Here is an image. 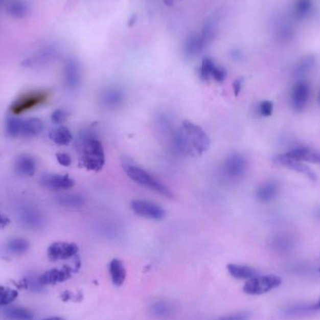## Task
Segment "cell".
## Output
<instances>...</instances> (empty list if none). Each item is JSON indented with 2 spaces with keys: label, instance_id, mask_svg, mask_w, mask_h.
<instances>
[{
  "label": "cell",
  "instance_id": "obj_1",
  "mask_svg": "<svg viewBox=\"0 0 320 320\" xmlns=\"http://www.w3.org/2000/svg\"><path fill=\"white\" fill-rule=\"evenodd\" d=\"M174 146L182 153L202 155L210 148L211 140L203 128L191 121L182 122L173 137Z\"/></svg>",
  "mask_w": 320,
  "mask_h": 320
},
{
  "label": "cell",
  "instance_id": "obj_2",
  "mask_svg": "<svg viewBox=\"0 0 320 320\" xmlns=\"http://www.w3.org/2000/svg\"><path fill=\"white\" fill-rule=\"evenodd\" d=\"M78 148L81 152L83 165L89 171H100L105 164V154L102 144L94 134L83 132L78 140Z\"/></svg>",
  "mask_w": 320,
  "mask_h": 320
},
{
  "label": "cell",
  "instance_id": "obj_3",
  "mask_svg": "<svg viewBox=\"0 0 320 320\" xmlns=\"http://www.w3.org/2000/svg\"><path fill=\"white\" fill-rule=\"evenodd\" d=\"M124 170L127 176L140 186L148 188L151 191H155L167 198L173 197V194L169 188H166L162 182L156 180L155 177L151 175L148 171H144V169L127 162L124 164Z\"/></svg>",
  "mask_w": 320,
  "mask_h": 320
},
{
  "label": "cell",
  "instance_id": "obj_4",
  "mask_svg": "<svg viewBox=\"0 0 320 320\" xmlns=\"http://www.w3.org/2000/svg\"><path fill=\"white\" fill-rule=\"evenodd\" d=\"M281 283V278L276 275L256 276L245 283L243 292L252 296L262 295L279 287Z\"/></svg>",
  "mask_w": 320,
  "mask_h": 320
},
{
  "label": "cell",
  "instance_id": "obj_5",
  "mask_svg": "<svg viewBox=\"0 0 320 320\" xmlns=\"http://www.w3.org/2000/svg\"><path fill=\"white\" fill-rule=\"evenodd\" d=\"M49 99V94L45 91H32L24 94L17 99L11 105V111L12 115L18 116L35 107L45 103Z\"/></svg>",
  "mask_w": 320,
  "mask_h": 320
},
{
  "label": "cell",
  "instance_id": "obj_6",
  "mask_svg": "<svg viewBox=\"0 0 320 320\" xmlns=\"http://www.w3.org/2000/svg\"><path fill=\"white\" fill-rule=\"evenodd\" d=\"M131 209L136 215L149 219L160 220L164 218L166 212L160 205L144 199H134L131 202Z\"/></svg>",
  "mask_w": 320,
  "mask_h": 320
},
{
  "label": "cell",
  "instance_id": "obj_7",
  "mask_svg": "<svg viewBox=\"0 0 320 320\" xmlns=\"http://www.w3.org/2000/svg\"><path fill=\"white\" fill-rule=\"evenodd\" d=\"M223 172L231 179L243 176L247 169V161L241 154L233 153L226 157L223 163Z\"/></svg>",
  "mask_w": 320,
  "mask_h": 320
},
{
  "label": "cell",
  "instance_id": "obj_8",
  "mask_svg": "<svg viewBox=\"0 0 320 320\" xmlns=\"http://www.w3.org/2000/svg\"><path fill=\"white\" fill-rule=\"evenodd\" d=\"M79 247L77 244L65 242H56L52 243L47 250L48 258L51 261L67 260L77 254Z\"/></svg>",
  "mask_w": 320,
  "mask_h": 320
},
{
  "label": "cell",
  "instance_id": "obj_9",
  "mask_svg": "<svg viewBox=\"0 0 320 320\" xmlns=\"http://www.w3.org/2000/svg\"><path fill=\"white\" fill-rule=\"evenodd\" d=\"M310 86L308 83L300 81L294 85L291 92V105L297 111L304 110L309 100Z\"/></svg>",
  "mask_w": 320,
  "mask_h": 320
},
{
  "label": "cell",
  "instance_id": "obj_10",
  "mask_svg": "<svg viewBox=\"0 0 320 320\" xmlns=\"http://www.w3.org/2000/svg\"><path fill=\"white\" fill-rule=\"evenodd\" d=\"M40 184L52 190H64L72 188L74 186V181L67 175L45 174L40 178Z\"/></svg>",
  "mask_w": 320,
  "mask_h": 320
},
{
  "label": "cell",
  "instance_id": "obj_11",
  "mask_svg": "<svg viewBox=\"0 0 320 320\" xmlns=\"http://www.w3.org/2000/svg\"><path fill=\"white\" fill-rule=\"evenodd\" d=\"M72 268L67 266H65L62 269H52L39 276V281L42 286L56 285L57 283L68 280L72 277Z\"/></svg>",
  "mask_w": 320,
  "mask_h": 320
},
{
  "label": "cell",
  "instance_id": "obj_12",
  "mask_svg": "<svg viewBox=\"0 0 320 320\" xmlns=\"http://www.w3.org/2000/svg\"><path fill=\"white\" fill-rule=\"evenodd\" d=\"M287 158L297 161H307L310 163L320 164V152L316 150L311 149L309 147H297L290 150L289 152L283 154Z\"/></svg>",
  "mask_w": 320,
  "mask_h": 320
},
{
  "label": "cell",
  "instance_id": "obj_13",
  "mask_svg": "<svg viewBox=\"0 0 320 320\" xmlns=\"http://www.w3.org/2000/svg\"><path fill=\"white\" fill-rule=\"evenodd\" d=\"M275 162L279 165L285 166L296 172L303 173L313 182L316 181V175L315 172L312 171L308 166L304 165V163H302L301 161L289 159L284 155H279L275 157Z\"/></svg>",
  "mask_w": 320,
  "mask_h": 320
},
{
  "label": "cell",
  "instance_id": "obj_14",
  "mask_svg": "<svg viewBox=\"0 0 320 320\" xmlns=\"http://www.w3.org/2000/svg\"><path fill=\"white\" fill-rule=\"evenodd\" d=\"M124 100L125 94L118 88L106 89L100 95V104L106 109H116L123 104Z\"/></svg>",
  "mask_w": 320,
  "mask_h": 320
},
{
  "label": "cell",
  "instance_id": "obj_15",
  "mask_svg": "<svg viewBox=\"0 0 320 320\" xmlns=\"http://www.w3.org/2000/svg\"><path fill=\"white\" fill-rule=\"evenodd\" d=\"M279 192V186L276 182H266L260 185L256 191L257 199L261 202H269L276 199Z\"/></svg>",
  "mask_w": 320,
  "mask_h": 320
},
{
  "label": "cell",
  "instance_id": "obj_16",
  "mask_svg": "<svg viewBox=\"0 0 320 320\" xmlns=\"http://www.w3.org/2000/svg\"><path fill=\"white\" fill-rule=\"evenodd\" d=\"M226 269L233 278L239 280H249L259 276V271L249 266L231 263L226 266Z\"/></svg>",
  "mask_w": 320,
  "mask_h": 320
},
{
  "label": "cell",
  "instance_id": "obj_17",
  "mask_svg": "<svg viewBox=\"0 0 320 320\" xmlns=\"http://www.w3.org/2000/svg\"><path fill=\"white\" fill-rule=\"evenodd\" d=\"M15 171L22 176H33L36 171L35 160L28 155H20L15 161Z\"/></svg>",
  "mask_w": 320,
  "mask_h": 320
},
{
  "label": "cell",
  "instance_id": "obj_18",
  "mask_svg": "<svg viewBox=\"0 0 320 320\" xmlns=\"http://www.w3.org/2000/svg\"><path fill=\"white\" fill-rule=\"evenodd\" d=\"M110 275L111 282L115 286L120 287L125 283L127 277V270L121 260L115 259L110 261Z\"/></svg>",
  "mask_w": 320,
  "mask_h": 320
},
{
  "label": "cell",
  "instance_id": "obj_19",
  "mask_svg": "<svg viewBox=\"0 0 320 320\" xmlns=\"http://www.w3.org/2000/svg\"><path fill=\"white\" fill-rule=\"evenodd\" d=\"M316 64V58L315 55H306L303 57L301 60L293 67L292 74L295 78L304 77L307 75Z\"/></svg>",
  "mask_w": 320,
  "mask_h": 320
},
{
  "label": "cell",
  "instance_id": "obj_20",
  "mask_svg": "<svg viewBox=\"0 0 320 320\" xmlns=\"http://www.w3.org/2000/svg\"><path fill=\"white\" fill-rule=\"evenodd\" d=\"M314 7L313 0H295L292 8L293 15L299 20L307 19L313 13Z\"/></svg>",
  "mask_w": 320,
  "mask_h": 320
},
{
  "label": "cell",
  "instance_id": "obj_21",
  "mask_svg": "<svg viewBox=\"0 0 320 320\" xmlns=\"http://www.w3.org/2000/svg\"><path fill=\"white\" fill-rule=\"evenodd\" d=\"M65 82L70 88H75L80 83V68L75 61L70 60L65 66Z\"/></svg>",
  "mask_w": 320,
  "mask_h": 320
},
{
  "label": "cell",
  "instance_id": "obj_22",
  "mask_svg": "<svg viewBox=\"0 0 320 320\" xmlns=\"http://www.w3.org/2000/svg\"><path fill=\"white\" fill-rule=\"evenodd\" d=\"M206 46L204 40L201 35H192L188 38L185 44V51L188 55L195 56L202 52Z\"/></svg>",
  "mask_w": 320,
  "mask_h": 320
},
{
  "label": "cell",
  "instance_id": "obj_23",
  "mask_svg": "<svg viewBox=\"0 0 320 320\" xmlns=\"http://www.w3.org/2000/svg\"><path fill=\"white\" fill-rule=\"evenodd\" d=\"M43 128V124L39 118H31L24 122L21 136L22 137H34L39 135Z\"/></svg>",
  "mask_w": 320,
  "mask_h": 320
},
{
  "label": "cell",
  "instance_id": "obj_24",
  "mask_svg": "<svg viewBox=\"0 0 320 320\" xmlns=\"http://www.w3.org/2000/svg\"><path fill=\"white\" fill-rule=\"evenodd\" d=\"M50 139L58 145H67L72 143V134L70 129L66 127H59L52 130L50 132Z\"/></svg>",
  "mask_w": 320,
  "mask_h": 320
},
{
  "label": "cell",
  "instance_id": "obj_25",
  "mask_svg": "<svg viewBox=\"0 0 320 320\" xmlns=\"http://www.w3.org/2000/svg\"><path fill=\"white\" fill-rule=\"evenodd\" d=\"M7 320H33L34 314L24 307H11L6 311Z\"/></svg>",
  "mask_w": 320,
  "mask_h": 320
},
{
  "label": "cell",
  "instance_id": "obj_26",
  "mask_svg": "<svg viewBox=\"0 0 320 320\" xmlns=\"http://www.w3.org/2000/svg\"><path fill=\"white\" fill-rule=\"evenodd\" d=\"M30 244L26 239L22 238H14L11 239V241L8 243V250L15 255H22L26 253L29 249Z\"/></svg>",
  "mask_w": 320,
  "mask_h": 320
},
{
  "label": "cell",
  "instance_id": "obj_27",
  "mask_svg": "<svg viewBox=\"0 0 320 320\" xmlns=\"http://www.w3.org/2000/svg\"><path fill=\"white\" fill-rule=\"evenodd\" d=\"M24 121L16 117H9L6 123V130L8 136L11 138H16L21 135Z\"/></svg>",
  "mask_w": 320,
  "mask_h": 320
},
{
  "label": "cell",
  "instance_id": "obj_28",
  "mask_svg": "<svg viewBox=\"0 0 320 320\" xmlns=\"http://www.w3.org/2000/svg\"><path fill=\"white\" fill-rule=\"evenodd\" d=\"M18 297V291L11 287L0 286V306L13 303Z\"/></svg>",
  "mask_w": 320,
  "mask_h": 320
},
{
  "label": "cell",
  "instance_id": "obj_29",
  "mask_svg": "<svg viewBox=\"0 0 320 320\" xmlns=\"http://www.w3.org/2000/svg\"><path fill=\"white\" fill-rule=\"evenodd\" d=\"M215 66H216V65H215V62L211 57H204L203 60H202V63H201L200 70H199L200 78L202 80H204V81L212 79Z\"/></svg>",
  "mask_w": 320,
  "mask_h": 320
},
{
  "label": "cell",
  "instance_id": "obj_30",
  "mask_svg": "<svg viewBox=\"0 0 320 320\" xmlns=\"http://www.w3.org/2000/svg\"><path fill=\"white\" fill-rule=\"evenodd\" d=\"M58 202L63 206L67 207H78L83 204L84 200L81 196L74 194H66L58 197Z\"/></svg>",
  "mask_w": 320,
  "mask_h": 320
},
{
  "label": "cell",
  "instance_id": "obj_31",
  "mask_svg": "<svg viewBox=\"0 0 320 320\" xmlns=\"http://www.w3.org/2000/svg\"><path fill=\"white\" fill-rule=\"evenodd\" d=\"M22 221L28 226H38L41 223V218L38 212L28 210L22 213Z\"/></svg>",
  "mask_w": 320,
  "mask_h": 320
},
{
  "label": "cell",
  "instance_id": "obj_32",
  "mask_svg": "<svg viewBox=\"0 0 320 320\" xmlns=\"http://www.w3.org/2000/svg\"><path fill=\"white\" fill-rule=\"evenodd\" d=\"M27 10V6L21 0H11L9 4V11L14 16H24Z\"/></svg>",
  "mask_w": 320,
  "mask_h": 320
},
{
  "label": "cell",
  "instance_id": "obj_33",
  "mask_svg": "<svg viewBox=\"0 0 320 320\" xmlns=\"http://www.w3.org/2000/svg\"><path fill=\"white\" fill-rule=\"evenodd\" d=\"M273 110V104L272 102H270L269 100H264L262 101L259 107V111L262 116H270Z\"/></svg>",
  "mask_w": 320,
  "mask_h": 320
},
{
  "label": "cell",
  "instance_id": "obj_34",
  "mask_svg": "<svg viewBox=\"0 0 320 320\" xmlns=\"http://www.w3.org/2000/svg\"><path fill=\"white\" fill-rule=\"evenodd\" d=\"M66 118H67V112L63 109L55 110L52 115V121L55 124H62L66 121Z\"/></svg>",
  "mask_w": 320,
  "mask_h": 320
},
{
  "label": "cell",
  "instance_id": "obj_35",
  "mask_svg": "<svg viewBox=\"0 0 320 320\" xmlns=\"http://www.w3.org/2000/svg\"><path fill=\"white\" fill-rule=\"evenodd\" d=\"M226 75H227L226 71L223 66H216L213 73L212 79H214L216 82H223L226 79Z\"/></svg>",
  "mask_w": 320,
  "mask_h": 320
},
{
  "label": "cell",
  "instance_id": "obj_36",
  "mask_svg": "<svg viewBox=\"0 0 320 320\" xmlns=\"http://www.w3.org/2000/svg\"><path fill=\"white\" fill-rule=\"evenodd\" d=\"M250 316L251 315L248 312H241L232 315H225L218 320H249Z\"/></svg>",
  "mask_w": 320,
  "mask_h": 320
},
{
  "label": "cell",
  "instance_id": "obj_37",
  "mask_svg": "<svg viewBox=\"0 0 320 320\" xmlns=\"http://www.w3.org/2000/svg\"><path fill=\"white\" fill-rule=\"evenodd\" d=\"M56 159L60 165L64 166V167H68L72 164V157L65 153L56 154Z\"/></svg>",
  "mask_w": 320,
  "mask_h": 320
},
{
  "label": "cell",
  "instance_id": "obj_38",
  "mask_svg": "<svg viewBox=\"0 0 320 320\" xmlns=\"http://www.w3.org/2000/svg\"><path fill=\"white\" fill-rule=\"evenodd\" d=\"M243 78H238L237 80L234 81V83L232 84L233 87V92L235 96H239L241 93L242 88H243Z\"/></svg>",
  "mask_w": 320,
  "mask_h": 320
},
{
  "label": "cell",
  "instance_id": "obj_39",
  "mask_svg": "<svg viewBox=\"0 0 320 320\" xmlns=\"http://www.w3.org/2000/svg\"><path fill=\"white\" fill-rule=\"evenodd\" d=\"M11 223V220L4 215H0V228H3Z\"/></svg>",
  "mask_w": 320,
  "mask_h": 320
},
{
  "label": "cell",
  "instance_id": "obj_40",
  "mask_svg": "<svg viewBox=\"0 0 320 320\" xmlns=\"http://www.w3.org/2000/svg\"><path fill=\"white\" fill-rule=\"evenodd\" d=\"M137 20H138V16H137V14H132L130 18L128 19V22H127V27L128 28H132L133 26L136 24L137 22Z\"/></svg>",
  "mask_w": 320,
  "mask_h": 320
},
{
  "label": "cell",
  "instance_id": "obj_41",
  "mask_svg": "<svg viewBox=\"0 0 320 320\" xmlns=\"http://www.w3.org/2000/svg\"><path fill=\"white\" fill-rule=\"evenodd\" d=\"M42 320H66L65 318H63V317H60V316H52V317H48V318H45V319Z\"/></svg>",
  "mask_w": 320,
  "mask_h": 320
},
{
  "label": "cell",
  "instance_id": "obj_42",
  "mask_svg": "<svg viewBox=\"0 0 320 320\" xmlns=\"http://www.w3.org/2000/svg\"><path fill=\"white\" fill-rule=\"evenodd\" d=\"M165 3H166V5H168V6L172 5V1H171V0H168V1H167V0H165Z\"/></svg>",
  "mask_w": 320,
  "mask_h": 320
},
{
  "label": "cell",
  "instance_id": "obj_43",
  "mask_svg": "<svg viewBox=\"0 0 320 320\" xmlns=\"http://www.w3.org/2000/svg\"><path fill=\"white\" fill-rule=\"evenodd\" d=\"M315 216L320 219V210L316 211L315 213Z\"/></svg>",
  "mask_w": 320,
  "mask_h": 320
},
{
  "label": "cell",
  "instance_id": "obj_44",
  "mask_svg": "<svg viewBox=\"0 0 320 320\" xmlns=\"http://www.w3.org/2000/svg\"><path fill=\"white\" fill-rule=\"evenodd\" d=\"M315 308H316V309H320V299L319 301L317 302V304H315Z\"/></svg>",
  "mask_w": 320,
  "mask_h": 320
},
{
  "label": "cell",
  "instance_id": "obj_45",
  "mask_svg": "<svg viewBox=\"0 0 320 320\" xmlns=\"http://www.w3.org/2000/svg\"><path fill=\"white\" fill-rule=\"evenodd\" d=\"M318 101H319V103H320V94H319V97H318Z\"/></svg>",
  "mask_w": 320,
  "mask_h": 320
},
{
  "label": "cell",
  "instance_id": "obj_46",
  "mask_svg": "<svg viewBox=\"0 0 320 320\" xmlns=\"http://www.w3.org/2000/svg\"><path fill=\"white\" fill-rule=\"evenodd\" d=\"M319 270V272H320V268H319V270Z\"/></svg>",
  "mask_w": 320,
  "mask_h": 320
}]
</instances>
